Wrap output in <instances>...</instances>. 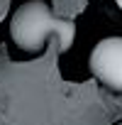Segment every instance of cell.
<instances>
[{
	"instance_id": "obj_1",
	"label": "cell",
	"mask_w": 122,
	"mask_h": 125,
	"mask_svg": "<svg viewBox=\"0 0 122 125\" xmlns=\"http://www.w3.org/2000/svg\"><path fill=\"white\" fill-rule=\"evenodd\" d=\"M10 34L12 42L25 52L37 54L44 49L49 39H56L61 52H69L76 39V22L66 17H56L42 0H29L12 15Z\"/></svg>"
},
{
	"instance_id": "obj_2",
	"label": "cell",
	"mask_w": 122,
	"mask_h": 125,
	"mask_svg": "<svg viewBox=\"0 0 122 125\" xmlns=\"http://www.w3.org/2000/svg\"><path fill=\"white\" fill-rule=\"evenodd\" d=\"M90 71L110 88H122V39L105 37L90 54Z\"/></svg>"
},
{
	"instance_id": "obj_3",
	"label": "cell",
	"mask_w": 122,
	"mask_h": 125,
	"mask_svg": "<svg viewBox=\"0 0 122 125\" xmlns=\"http://www.w3.org/2000/svg\"><path fill=\"white\" fill-rule=\"evenodd\" d=\"M117 5H122V0H117Z\"/></svg>"
}]
</instances>
